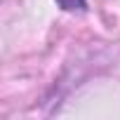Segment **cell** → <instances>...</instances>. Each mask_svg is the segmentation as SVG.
<instances>
[{"instance_id":"obj_1","label":"cell","mask_w":120,"mask_h":120,"mask_svg":"<svg viewBox=\"0 0 120 120\" xmlns=\"http://www.w3.org/2000/svg\"><path fill=\"white\" fill-rule=\"evenodd\" d=\"M54 3L66 12H85L87 10V0H54Z\"/></svg>"}]
</instances>
